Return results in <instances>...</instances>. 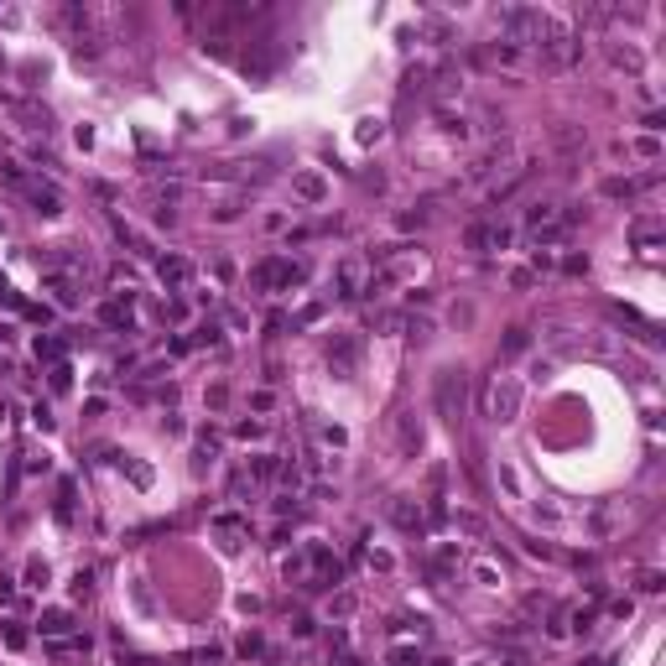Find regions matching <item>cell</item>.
<instances>
[{"instance_id":"obj_15","label":"cell","mask_w":666,"mask_h":666,"mask_svg":"<svg viewBox=\"0 0 666 666\" xmlns=\"http://www.w3.org/2000/svg\"><path fill=\"white\" fill-rule=\"evenodd\" d=\"M391 666H417V651H391Z\"/></svg>"},{"instance_id":"obj_8","label":"cell","mask_w":666,"mask_h":666,"mask_svg":"<svg viewBox=\"0 0 666 666\" xmlns=\"http://www.w3.org/2000/svg\"><path fill=\"white\" fill-rule=\"evenodd\" d=\"M515 411V385H500L495 391V417H510Z\"/></svg>"},{"instance_id":"obj_7","label":"cell","mask_w":666,"mask_h":666,"mask_svg":"<svg viewBox=\"0 0 666 666\" xmlns=\"http://www.w3.org/2000/svg\"><path fill=\"white\" fill-rule=\"evenodd\" d=\"M156 276H162L167 287H188V276H193V265L182 260V256H167V260H156Z\"/></svg>"},{"instance_id":"obj_12","label":"cell","mask_w":666,"mask_h":666,"mask_svg":"<svg viewBox=\"0 0 666 666\" xmlns=\"http://www.w3.org/2000/svg\"><path fill=\"white\" fill-rule=\"evenodd\" d=\"M37 354H47V359H58V354H63V344H58V339H37Z\"/></svg>"},{"instance_id":"obj_11","label":"cell","mask_w":666,"mask_h":666,"mask_svg":"<svg viewBox=\"0 0 666 666\" xmlns=\"http://www.w3.org/2000/svg\"><path fill=\"white\" fill-rule=\"evenodd\" d=\"M297 188H302V198H323V182H318V177H302Z\"/></svg>"},{"instance_id":"obj_3","label":"cell","mask_w":666,"mask_h":666,"mask_svg":"<svg viewBox=\"0 0 666 666\" xmlns=\"http://www.w3.org/2000/svg\"><path fill=\"white\" fill-rule=\"evenodd\" d=\"M500 32H505V42L521 47L526 37H536V42H541V37L552 32V21L541 16V11H531V6H510V11H500Z\"/></svg>"},{"instance_id":"obj_16","label":"cell","mask_w":666,"mask_h":666,"mask_svg":"<svg viewBox=\"0 0 666 666\" xmlns=\"http://www.w3.org/2000/svg\"><path fill=\"white\" fill-rule=\"evenodd\" d=\"M11 598H16V583H11V578H0V604H11Z\"/></svg>"},{"instance_id":"obj_4","label":"cell","mask_w":666,"mask_h":666,"mask_svg":"<svg viewBox=\"0 0 666 666\" xmlns=\"http://www.w3.org/2000/svg\"><path fill=\"white\" fill-rule=\"evenodd\" d=\"M505 245H510V224H495V219L469 224V250H505Z\"/></svg>"},{"instance_id":"obj_1","label":"cell","mask_w":666,"mask_h":666,"mask_svg":"<svg viewBox=\"0 0 666 666\" xmlns=\"http://www.w3.org/2000/svg\"><path fill=\"white\" fill-rule=\"evenodd\" d=\"M463 401H469V380H463V370H437L432 380V406L443 422H458L463 417Z\"/></svg>"},{"instance_id":"obj_9","label":"cell","mask_w":666,"mask_h":666,"mask_svg":"<svg viewBox=\"0 0 666 666\" xmlns=\"http://www.w3.org/2000/svg\"><path fill=\"white\" fill-rule=\"evenodd\" d=\"M526 344H531V333H526V328H510V339H505V354H521Z\"/></svg>"},{"instance_id":"obj_2","label":"cell","mask_w":666,"mask_h":666,"mask_svg":"<svg viewBox=\"0 0 666 666\" xmlns=\"http://www.w3.org/2000/svg\"><path fill=\"white\" fill-rule=\"evenodd\" d=\"M250 282H256V291H287V287L308 282V265L287 260V256H271V260H260L256 271H250Z\"/></svg>"},{"instance_id":"obj_6","label":"cell","mask_w":666,"mask_h":666,"mask_svg":"<svg viewBox=\"0 0 666 666\" xmlns=\"http://www.w3.org/2000/svg\"><path fill=\"white\" fill-rule=\"evenodd\" d=\"M37 630H42L47 641H63V635L73 630V615H68V609H42V620H37Z\"/></svg>"},{"instance_id":"obj_13","label":"cell","mask_w":666,"mask_h":666,"mask_svg":"<svg viewBox=\"0 0 666 666\" xmlns=\"http://www.w3.org/2000/svg\"><path fill=\"white\" fill-rule=\"evenodd\" d=\"M32 422H37V427H42V432H47V427H52V411H47L42 401H37V406H32Z\"/></svg>"},{"instance_id":"obj_5","label":"cell","mask_w":666,"mask_h":666,"mask_svg":"<svg viewBox=\"0 0 666 666\" xmlns=\"http://www.w3.org/2000/svg\"><path fill=\"white\" fill-rule=\"evenodd\" d=\"M99 323H110V328H120V333H136V318H130V297L104 302V308H99Z\"/></svg>"},{"instance_id":"obj_14","label":"cell","mask_w":666,"mask_h":666,"mask_svg":"<svg viewBox=\"0 0 666 666\" xmlns=\"http://www.w3.org/2000/svg\"><path fill=\"white\" fill-rule=\"evenodd\" d=\"M21 641H26V630H21L16 620H6V646H21Z\"/></svg>"},{"instance_id":"obj_17","label":"cell","mask_w":666,"mask_h":666,"mask_svg":"<svg viewBox=\"0 0 666 666\" xmlns=\"http://www.w3.org/2000/svg\"><path fill=\"white\" fill-rule=\"evenodd\" d=\"M432 666H448V661H432Z\"/></svg>"},{"instance_id":"obj_10","label":"cell","mask_w":666,"mask_h":666,"mask_svg":"<svg viewBox=\"0 0 666 666\" xmlns=\"http://www.w3.org/2000/svg\"><path fill=\"white\" fill-rule=\"evenodd\" d=\"M339 287H344V297H354V287H359V271H354V265H339Z\"/></svg>"}]
</instances>
